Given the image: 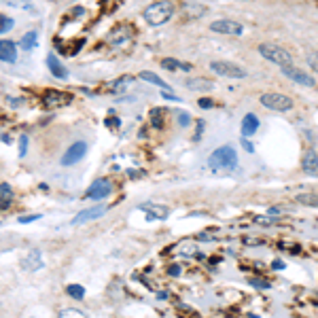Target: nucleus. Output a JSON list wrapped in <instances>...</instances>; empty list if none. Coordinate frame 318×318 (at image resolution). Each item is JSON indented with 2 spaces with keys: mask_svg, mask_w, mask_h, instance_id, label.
I'll use <instances>...</instances> for the list:
<instances>
[{
  "mask_svg": "<svg viewBox=\"0 0 318 318\" xmlns=\"http://www.w3.org/2000/svg\"><path fill=\"white\" fill-rule=\"evenodd\" d=\"M4 2H6V4H23L25 11H34V6H32L28 0H4Z\"/></svg>",
  "mask_w": 318,
  "mask_h": 318,
  "instance_id": "nucleus-34",
  "label": "nucleus"
},
{
  "mask_svg": "<svg viewBox=\"0 0 318 318\" xmlns=\"http://www.w3.org/2000/svg\"><path fill=\"white\" fill-rule=\"evenodd\" d=\"M57 318H87V314L81 312L79 308H64V310H60Z\"/></svg>",
  "mask_w": 318,
  "mask_h": 318,
  "instance_id": "nucleus-25",
  "label": "nucleus"
},
{
  "mask_svg": "<svg viewBox=\"0 0 318 318\" xmlns=\"http://www.w3.org/2000/svg\"><path fill=\"white\" fill-rule=\"evenodd\" d=\"M106 210H108V206H104V204L81 210V212L72 219V225H83V223H89V221H98V219H102V216L106 214Z\"/></svg>",
  "mask_w": 318,
  "mask_h": 318,
  "instance_id": "nucleus-11",
  "label": "nucleus"
},
{
  "mask_svg": "<svg viewBox=\"0 0 318 318\" xmlns=\"http://www.w3.org/2000/svg\"><path fill=\"white\" fill-rule=\"evenodd\" d=\"M261 104L270 111H276V113H289L293 108V100L284 93H278V91H267L261 95Z\"/></svg>",
  "mask_w": 318,
  "mask_h": 318,
  "instance_id": "nucleus-4",
  "label": "nucleus"
},
{
  "mask_svg": "<svg viewBox=\"0 0 318 318\" xmlns=\"http://www.w3.org/2000/svg\"><path fill=\"white\" fill-rule=\"evenodd\" d=\"M248 282H250L252 286H257V289H270V286H272L267 280H257V278H250Z\"/></svg>",
  "mask_w": 318,
  "mask_h": 318,
  "instance_id": "nucleus-33",
  "label": "nucleus"
},
{
  "mask_svg": "<svg viewBox=\"0 0 318 318\" xmlns=\"http://www.w3.org/2000/svg\"><path fill=\"white\" fill-rule=\"evenodd\" d=\"M282 74L286 76V79L295 81V83H299V85H303V87H316L314 76L305 74L303 70L297 68V66H284V68H282Z\"/></svg>",
  "mask_w": 318,
  "mask_h": 318,
  "instance_id": "nucleus-10",
  "label": "nucleus"
},
{
  "mask_svg": "<svg viewBox=\"0 0 318 318\" xmlns=\"http://www.w3.org/2000/svg\"><path fill=\"white\" fill-rule=\"evenodd\" d=\"M197 104H200L202 108H212V106H214V102L210 100V98H200V100H197Z\"/></svg>",
  "mask_w": 318,
  "mask_h": 318,
  "instance_id": "nucleus-36",
  "label": "nucleus"
},
{
  "mask_svg": "<svg viewBox=\"0 0 318 318\" xmlns=\"http://www.w3.org/2000/svg\"><path fill=\"white\" fill-rule=\"evenodd\" d=\"M25 153H28V136H19V157H25Z\"/></svg>",
  "mask_w": 318,
  "mask_h": 318,
  "instance_id": "nucleus-31",
  "label": "nucleus"
},
{
  "mask_svg": "<svg viewBox=\"0 0 318 318\" xmlns=\"http://www.w3.org/2000/svg\"><path fill=\"white\" fill-rule=\"evenodd\" d=\"M161 66L165 68V70H184V72H189L191 70V64H184V62H178V60H163L161 62Z\"/></svg>",
  "mask_w": 318,
  "mask_h": 318,
  "instance_id": "nucleus-24",
  "label": "nucleus"
},
{
  "mask_svg": "<svg viewBox=\"0 0 318 318\" xmlns=\"http://www.w3.org/2000/svg\"><path fill=\"white\" fill-rule=\"evenodd\" d=\"M132 83H134L132 76H121L119 81H114L111 85V91L108 93H123V91H127V87H130Z\"/></svg>",
  "mask_w": 318,
  "mask_h": 318,
  "instance_id": "nucleus-22",
  "label": "nucleus"
},
{
  "mask_svg": "<svg viewBox=\"0 0 318 318\" xmlns=\"http://www.w3.org/2000/svg\"><path fill=\"white\" fill-rule=\"evenodd\" d=\"M272 267H273V270H284V263H282V261H273Z\"/></svg>",
  "mask_w": 318,
  "mask_h": 318,
  "instance_id": "nucleus-43",
  "label": "nucleus"
},
{
  "mask_svg": "<svg viewBox=\"0 0 318 318\" xmlns=\"http://www.w3.org/2000/svg\"><path fill=\"white\" fill-rule=\"evenodd\" d=\"M174 2L172 0H157V2L149 4L142 11V17L149 25H163L165 22H170L174 15Z\"/></svg>",
  "mask_w": 318,
  "mask_h": 318,
  "instance_id": "nucleus-1",
  "label": "nucleus"
},
{
  "mask_svg": "<svg viewBox=\"0 0 318 318\" xmlns=\"http://www.w3.org/2000/svg\"><path fill=\"white\" fill-rule=\"evenodd\" d=\"M22 267L23 270H28V272H36V270H41L43 267V254L38 248H34V250H30L28 252V257H25L22 261Z\"/></svg>",
  "mask_w": 318,
  "mask_h": 318,
  "instance_id": "nucleus-16",
  "label": "nucleus"
},
{
  "mask_svg": "<svg viewBox=\"0 0 318 318\" xmlns=\"http://www.w3.org/2000/svg\"><path fill=\"white\" fill-rule=\"evenodd\" d=\"M41 219V214H25V216H19V223H34Z\"/></svg>",
  "mask_w": 318,
  "mask_h": 318,
  "instance_id": "nucleus-35",
  "label": "nucleus"
},
{
  "mask_svg": "<svg viewBox=\"0 0 318 318\" xmlns=\"http://www.w3.org/2000/svg\"><path fill=\"white\" fill-rule=\"evenodd\" d=\"M210 70L214 74H221V76H227V79H244L246 76V70L238 66L233 62H227V60H221V62H212L210 64Z\"/></svg>",
  "mask_w": 318,
  "mask_h": 318,
  "instance_id": "nucleus-5",
  "label": "nucleus"
},
{
  "mask_svg": "<svg viewBox=\"0 0 318 318\" xmlns=\"http://www.w3.org/2000/svg\"><path fill=\"white\" fill-rule=\"evenodd\" d=\"M259 53H261V57H265L267 62L276 64V66H280V68L293 66V55L284 47H280V45H276V43H261L259 45Z\"/></svg>",
  "mask_w": 318,
  "mask_h": 318,
  "instance_id": "nucleus-3",
  "label": "nucleus"
},
{
  "mask_svg": "<svg viewBox=\"0 0 318 318\" xmlns=\"http://www.w3.org/2000/svg\"><path fill=\"white\" fill-rule=\"evenodd\" d=\"M295 202L305 204V206H312V208H318V193H297Z\"/></svg>",
  "mask_w": 318,
  "mask_h": 318,
  "instance_id": "nucleus-23",
  "label": "nucleus"
},
{
  "mask_svg": "<svg viewBox=\"0 0 318 318\" xmlns=\"http://www.w3.org/2000/svg\"><path fill=\"white\" fill-rule=\"evenodd\" d=\"M70 102V93H64L60 89H47L43 93V106L45 108H62Z\"/></svg>",
  "mask_w": 318,
  "mask_h": 318,
  "instance_id": "nucleus-9",
  "label": "nucleus"
},
{
  "mask_svg": "<svg viewBox=\"0 0 318 318\" xmlns=\"http://www.w3.org/2000/svg\"><path fill=\"white\" fill-rule=\"evenodd\" d=\"M85 153H87V144L83 142V140H76V142H72L66 149V153H64V157H62V165H74V163H79L83 157H85Z\"/></svg>",
  "mask_w": 318,
  "mask_h": 318,
  "instance_id": "nucleus-8",
  "label": "nucleus"
},
{
  "mask_svg": "<svg viewBox=\"0 0 318 318\" xmlns=\"http://www.w3.org/2000/svg\"><path fill=\"white\" fill-rule=\"evenodd\" d=\"M242 146H244V149L248 151V153H252L254 149H252V144H250V140H248V138H242Z\"/></svg>",
  "mask_w": 318,
  "mask_h": 318,
  "instance_id": "nucleus-39",
  "label": "nucleus"
},
{
  "mask_svg": "<svg viewBox=\"0 0 318 318\" xmlns=\"http://www.w3.org/2000/svg\"><path fill=\"white\" fill-rule=\"evenodd\" d=\"M301 168L308 176H318V153L316 151H305L301 157Z\"/></svg>",
  "mask_w": 318,
  "mask_h": 318,
  "instance_id": "nucleus-12",
  "label": "nucleus"
},
{
  "mask_svg": "<svg viewBox=\"0 0 318 318\" xmlns=\"http://www.w3.org/2000/svg\"><path fill=\"white\" fill-rule=\"evenodd\" d=\"M151 123L153 127H163V113H161V108H153L151 111Z\"/></svg>",
  "mask_w": 318,
  "mask_h": 318,
  "instance_id": "nucleus-28",
  "label": "nucleus"
},
{
  "mask_svg": "<svg viewBox=\"0 0 318 318\" xmlns=\"http://www.w3.org/2000/svg\"><path fill=\"white\" fill-rule=\"evenodd\" d=\"M113 193V184L108 178H98V181H93L91 184L87 187L85 191V200H95V202H102L106 200L108 195Z\"/></svg>",
  "mask_w": 318,
  "mask_h": 318,
  "instance_id": "nucleus-6",
  "label": "nucleus"
},
{
  "mask_svg": "<svg viewBox=\"0 0 318 318\" xmlns=\"http://www.w3.org/2000/svg\"><path fill=\"white\" fill-rule=\"evenodd\" d=\"M254 221L261 223V225H273V223H278V216H257Z\"/></svg>",
  "mask_w": 318,
  "mask_h": 318,
  "instance_id": "nucleus-32",
  "label": "nucleus"
},
{
  "mask_svg": "<svg viewBox=\"0 0 318 318\" xmlns=\"http://www.w3.org/2000/svg\"><path fill=\"white\" fill-rule=\"evenodd\" d=\"M66 295L72 297V299H83L85 297V289L81 284H68L66 286Z\"/></svg>",
  "mask_w": 318,
  "mask_h": 318,
  "instance_id": "nucleus-26",
  "label": "nucleus"
},
{
  "mask_svg": "<svg viewBox=\"0 0 318 318\" xmlns=\"http://www.w3.org/2000/svg\"><path fill=\"white\" fill-rule=\"evenodd\" d=\"M0 200H2V206H6V204L13 200V189H11V184H6V182L0 184Z\"/></svg>",
  "mask_w": 318,
  "mask_h": 318,
  "instance_id": "nucleus-27",
  "label": "nucleus"
},
{
  "mask_svg": "<svg viewBox=\"0 0 318 318\" xmlns=\"http://www.w3.org/2000/svg\"><path fill=\"white\" fill-rule=\"evenodd\" d=\"M140 210H144L149 219L165 221L170 216V208L168 206H161V204H144V206H140Z\"/></svg>",
  "mask_w": 318,
  "mask_h": 318,
  "instance_id": "nucleus-13",
  "label": "nucleus"
},
{
  "mask_svg": "<svg viewBox=\"0 0 318 318\" xmlns=\"http://www.w3.org/2000/svg\"><path fill=\"white\" fill-rule=\"evenodd\" d=\"M305 62H308V66L314 70V72H318V51H308V53H305Z\"/></svg>",
  "mask_w": 318,
  "mask_h": 318,
  "instance_id": "nucleus-29",
  "label": "nucleus"
},
{
  "mask_svg": "<svg viewBox=\"0 0 318 318\" xmlns=\"http://www.w3.org/2000/svg\"><path fill=\"white\" fill-rule=\"evenodd\" d=\"M138 76L142 81H146V83H153V85H157V87H161V89H168V83H165L163 79H159V76L155 72H151V70H142Z\"/></svg>",
  "mask_w": 318,
  "mask_h": 318,
  "instance_id": "nucleus-21",
  "label": "nucleus"
},
{
  "mask_svg": "<svg viewBox=\"0 0 318 318\" xmlns=\"http://www.w3.org/2000/svg\"><path fill=\"white\" fill-rule=\"evenodd\" d=\"M13 28V19L6 15H0V34H6Z\"/></svg>",
  "mask_w": 318,
  "mask_h": 318,
  "instance_id": "nucleus-30",
  "label": "nucleus"
},
{
  "mask_svg": "<svg viewBox=\"0 0 318 318\" xmlns=\"http://www.w3.org/2000/svg\"><path fill=\"white\" fill-rule=\"evenodd\" d=\"M210 30L216 32V34H229V36H240L242 34V23L235 22V19H216V22L210 23Z\"/></svg>",
  "mask_w": 318,
  "mask_h": 318,
  "instance_id": "nucleus-7",
  "label": "nucleus"
},
{
  "mask_svg": "<svg viewBox=\"0 0 318 318\" xmlns=\"http://www.w3.org/2000/svg\"><path fill=\"white\" fill-rule=\"evenodd\" d=\"M47 66H49L51 74H53L55 79H68V70H66V66H64V64L60 62V57H57V55H53V53L47 55Z\"/></svg>",
  "mask_w": 318,
  "mask_h": 318,
  "instance_id": "nucleus-14",
  "label": "nucleus"
},
{
  "mask_svg": "<svg viewBox=\"0 0 318 318\" xmlns=\"http://www.w3.org/2000/svg\"><path fill=\"white\" fill-rule=\"evenodd\" d=\"M208 165L212 170L216 172H229V170H233L235 165H238V155H235V151H233V146H221V149H216L212 155L208 157Z\"/></svg>",
  "mask_w": 318,
  "mask_h": 318,
  "instance_id": "nucleus-2",
  "label": "nucleus"
},
{
  "mask_svg": "<svg viewBox=\"0 0 318 318\" xmlns=\"http://www.w3.org/2000/svg\"><path fill=\"white\" fill-rule=\"evenodd\" d=\"M257 130H259V117L257 114L254 113L244 114V119H242V136L248 138V136H252Z\"/></svg>",
  "mask_w": 318,
  "mask_h": 318,
  "instance_id": "nucleus-18",
  "label": "nucleus"
},
{
  "mask_svg": "<svg viewBox=\"0 0 318 318\" xmlns=\"http://www.w3.org/2000/svg\"><path fill=\"white\" fill-rule=\"evenodd\" d=\"M204 121H197V132H195V136H193V140H200V136H202V132H204Z\"/></svg>",
  "mask_w": 318,
  "mask_h": 318,
  "instance_id": "nucleus-37",
  "label": "nucleus"
},
{
  "mask_svg": "<svg viewBox=\"0 0 318 318\" xmlns=\"http://www.w3.org/2000/svg\"><path fill=\"white\" fill-rule=\"evenodd\" d=\"M184 85L189 89H193V91H210V89L214 87V83L210 79H204V76H189V79L184 81Z\"/></svg>",
  "mask_w": 318,
  "mask_h": 318,
  "instance_id": "nucleus-17",
  "label": "nucleus"
},
{
  "mask_svg": "<svg viewBox=\"0 0 318 318\" xmlns=\"http://www.w3.org/2000/svg\"><path fill=\"white\" fill-rule=\"evenodd\" d=\"M280 212H282V208H278V206H272L270 210H267V214H270V216H278Z\"/></svg>",
  "mask_w": 318,
  "mask_h": 318,
  "instance_id": "nucleus-40",
  "label": "nucleus"
},
{
  "mask_svg": "<svg viewBox=\"0 0 318 318\" xmlns=\"http://www.w3.org/2000/svg\"><path fill=\"white\" fill-rule=\"evenodd\" d=\"M36 38H38V34L34 30H30V32H25V34L19 38V47H22L23 51H32L36 47Z\"/></svg>",
  "mask_w": 318,
  "mask_h": 318,
  "instance_id": "nucleus-20",
  "label": "nucleus"
},
{
  "mask_svg": "<svg viewBox=\"0 0 318 318\" xmlns=\"http://www.w3.org/2000/svg\"><path fill=\"white\" fill-rule=\"evenodd\" d=\"M17 60V45L13 41H0V62L13 64Z\"/></svg>",
  "mask_w": 318,
  "mask_h": 318,
  "instance_id": "nucleus-15",
  "label": "nucleus"
},
{
  "mask_svg": "<svg viewBox=\"0 0 318 318\" xmlns=\"http://www.w3.org/2000/svg\"><path fill=\"white\" fill-rule=\"evenodd\" d=\"M181 250H182L184 254H193V252H195V248H193V246H182Z\"/></svg>",
  "mask_w": 318,
  "mask_h": 318,
  "instance_id": "nucleus-42",
  "label": "nucleus"
},
{
  "mask_svg": "<svg viewBox=\"0 0 318 318\" xmlns=\"http://www.w3.org/2000/svg\"><path fill=\"white\" fill-rule=\"evenodd\" d=\"M178 121H181V125L187 127L189 121H191V117H189V114H184V113H181V114H178Z\"/></svg>",
  "mask_w": 318,
  "mask_h": 318,
  "instance_id": "nucleus-38",
  "label": "nucleus"
},
{
  "mask_svg": "<svg viewBox=\"0 0 318 318\" xmlns=\"http://www.w3.org/2000/svg\"><path fill=\"white\" fill-rule=\"evenodd\" d=\"M202 15H206V6H202V4H197V2L184 4V17H187V19H197V17H202Z\"/></svg>",
  "mask_w": 318,
  "mask_h": 318,
  "instance_id": "nucleus-19",
  "label": "nucleus"
},
{
  "mask_svg": "<svg viewBox=\"0 0 318 318\" xmlns=\"http://www.w3.org/2000/svg\"><path fill=\"white\" fill-rule=\"evenodd\" d=\"M181 273V265H172L170 267V276H178Z\"/></svg>",
  "mask_w": 318,
  "mask_h": 318,
  "instance_id": "nucleus-41",
  "label": "nucleus"
}]
</instances>
